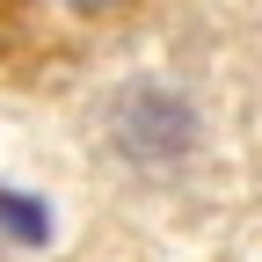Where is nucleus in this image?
<instances>
[{"mask_svg": "<svg viewBox=\"0 0 262 262\" xmlns=\"http://www.w3.org/2000/svg\"><path fill=\"white\" fill-rule=\"evenodd\" d=\"M117 139L131 153H146V160H168V153L189 146V110L168 102V95H131L124 117H117Z\"/></svg>", "mask_w": 262, "mask_h": 262, "instance_id": "1", "label": "nucleus"}]
</instances>
